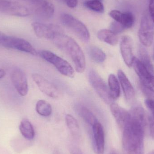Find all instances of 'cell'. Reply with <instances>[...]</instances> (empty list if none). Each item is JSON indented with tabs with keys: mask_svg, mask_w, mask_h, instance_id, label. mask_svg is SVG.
Here are the masks:
<instances>
[{
	"mask_svg": "<svg viewBox=\"0 0 154 154\" xmlns=\"http://www.w3.org/2000/svg\"><path fill=\"white\" fill-rule=\"evenodd\" d=\"M146 125V119L143 116H130L129 123L122 130L124 154H144V137Z\"/></svg>",
	"mask_w": 154,
	"mask_h": 154,
	"instance_id": "1",
	"label": "cell"
},
{
	"mask_svg": "<svg viewBox=\"0 0 154 154\" xmlns=\"http://www.w3.org/2000/svg\"><path fill=\"white\" fill-rule=\"evenodd\" d=\"M52 40L57 47L68 55L77 72L83 73L86 68V60L83 51L76 42L62 32L57 33Z\"/></svg>",
	"mask_w": 154,
	"mask_h": 154,
	"instance_id": "2",
	"label": "cell"
},
{
	"mask_svg": "<svg viewBox=\"0 0 154 154\" xmlns=\"http://www.w3.org/2000/svg\"><path fill=\"white\" fill-rule=\"evenodd\" d=\"M62 24L73 32L81 40L84 42H88L90 35L88 30L84 23L71 14H63L60 16Z\"/></svg>",
	"mask_w": 154,
	"mask_h": 154,
	"instance_id": "3",
	"label": "cell"
},
{
	"mask_svg": "<svg viewBox=\"0 0 154 154\" xmlns=\"http://www.w3.org/2000/svg\"><path fill=\"white\" fill-rule=\"evenodd\" d=\"M41 57L51 65L62 75L69 78H73L75 71L68 62L49 51H42L40 52Z\"/></svg>",
	"mask_w": 154,
	"mask_h": 154,
	"instance_id": "4",
	"label": "cell"
},
{
	"mask_svg": "<svg viewBox=\"0 0 154 154\" xmlns=\"http://www.w3.org/2000/svg\"><path fill=\"white\" fill-rule=\"evenodd\" d=\"M91 85L100 97L107 104L113 103L114 100L110 95L108 86L104 80L94 69H91L88 74Z\"/></svg>",
	"mask_w": 154,
	"mask_h": 154,
	"instance_id": "5",
	"label": "cell"
},
{
	"mask_svg": "<svg viewBox=\"0 0 154 154\" xmlns=\"http://www.w3.org/2000/svg\"><path fill=\"white\" fill-rule=\"evenodd\" d=\"M0 45L4 48L17 50L34 56H36L38 54V52L34 47L26 40L7 36L6 34L0 39Z\"/></svg>",
	"mask_w": 154,
	"mask_h": 154,
	"instance_id": "6",
	"label": "cell"
},
{
	"mask_svg": "<svg viewBox=\"0 0 154 154\" xmlns=\"http://www.w3.org/2000/svg\"><path fill=\"white\" fill-rule=\"evenodd\" d=\"M138 37L141 43L145 47H150L152 44L154 37V24L149 14H143L141 18Z\"/></svg>",
	"mask_w": 154,
	"mask_h": 154,
	"instance_id": "7",
	"label": "cell"
},
{
	"mask_svg": "<svg viewBox=\"0 0 154 154\" xmlns=\"http://www.w3.org/2000/svg\"><path fill=\"white\" fill-rule=\"evenodd\" d=\"M0 11L13 16L24 17L30 14L29 10L23 5L16 2L0 0Z\"/></svg>",
	"mask_w": 154,
	"mask_h": 154,
	"instance_id": "8",
	"label": "cell"
},
{
	"mask_svg": "<svg viewBox=\"0 0 154 154\" xmlns=\"http://www.w3.org/2000/svg\"><path fill=\"white\" fill-rule=\"evenodd\" d=\"M32 26L37 37L52 40L57 33L62 32L59 27L54 24L35 22L32 23Z\"/></svg>",
	"mask_w": 154,
	"mask_h": 154,
	"instance_id": "9",
	"label": "cell"
},
{
	"mask_svg": "<svg viewBox=\"0 0 154 154\" xmlns=\"http://www.w3.org/2000/svg\"><path fill=\"white\" fill-rule=\"evenodd\" d=\"M32 78L40 90L44 94L52 98H58L60 92L57 87L42 76L38 74L32 75Z\"/></svg>",
	"mask_w": 154,
	"mask_h": 154,
	"instance_id": "10",
	"label": "cell"
},
{
	"mask_svg": "<svg viewBox=\"0 0 154 154\" xmlns=\"http://www.w3.org/2000/svg\"><path fill=\"white\" fill-rule=\"evenodd\" d=\"M11 80L17 92L20 96H25L29 91L28 81L24 72L19 69H14L11 75Z\"/></svg>",
	"mask_w": 154,
	"mask_h": 154,
	"instance_id": "11",
	"label": "cell"
},
{
	"mask_svg": "<svg viewBox=\"0 0 154 154\" xmlns=\"http://www.w3.org/2000/svg\"><path fill=\"white\" fill-rule=\"evenodd\" d=\"M92 128L94 151L97 154H104L105 139L103 126L98 122L92 126Z\"/></svg>",
	"mask_w": 154,
	"mask_h": 154,
	"instance_id": "12",
	"label": "cell"
},
{
	"mask_svg": "<svg viewBox=\"0 0 154 154\" xmlns=\"http://www.w3.org/2000/svg\"><path fill=\"white\" fill-rule=\"evenodd\" d=\"M110 109L120 129L123 130L130 121V113L115 103L110 104Z\"/></svg>",
	"mask_w": 154,
	"mask_h": 154,
	"instance_id": "13",
	"label": "cell"
},
{
	"mask_svg": "<svg viewBox=\"0 0 154 154\" xmlns=\"http://www.w3.org/2000/svg\"><path fill=\"white\" fill-rule=\"evenodd\" d=\"M121 55L125 63L128 67L132 66L134 58L133 53V40L128 36H124L120 44Z\"/></svg>",
	"mask_w": 154,
	"mask_h": 154,
	"instance_id": "14",
	"label": "cell"
},
{
	"mask_svg": "<svg viewBox=\"0 0 154 154\" xmlns=\"http://www.w3.org/2000/svg\"><path fill=\"white\" fill-rule=\"evenodd\" d=\"M32 5L37 14L42 19H50L55 12L54 5L48 0H39Z\"/></svg>",
	"mask_w": 154,
	"mask_h": 154,
	"instance_id": "15",
	"label": "cell"
},
{
	"mask_svg": "<svg viewBox=\"0 0 154 154\" xmlns=\"http://www.w3.org/2000/svg\"><path fill=\"white\" fill-rule=\"evenodd\" d=\"M109 15L115 21L123 25L125 29L131 28L134 23V17L129 12H121L118 10H112L109 12Z\"/></svg>",
	"mask_w": 154,
	"mask_h": 154,
	"instance_id": "16",
	"label": "cell"
},
{
	"mask_svg": "<svg viewBox=\"0 0 154 154\" xmlns=\"http://www.w3.org/2000/svg\"><path fill=\"white\" fill-rule=\"evenodd\" d=\"M118 76L125 98L129 102L133 101L135 97V92L132 83L122 70H118Z\"/></svg>",
	"mask_w": 154,
	"mask_h": 154,
	"instance_id": "17",
	"label": "cell"
},
{
	"mask_svg": "<svg viewBox=\"0 0 154 154\" xmlns=\"http://www.w3.org/2000/svg\"><path fill=\"white\" fill-rule=\"evenodd\" d=\"M98 38L111 46H115L118 42V38L116 33L110 30L103 29L98 32Z\"/></svg>",
	"mask_w": 154,
	"mask_h": 154,
	"instance_id": "18",
	"label": "cell"
},
{
	"mask_svg": "<svg viewBox=\"0 0 154 154\" xmlns=\"http://www.w3.org/2000/svg\"><path fill=\"white\" fill-rule=\"evenodd\" d=\"M19 128L22 135L27 140H32L34 138V128L32 124L28 119H23L21 121Z\"/></svg>",
	"mask_w": 154,
	"mask_h": 154,
	"instance_id": "19",
	"label": "cell"
},
{
	"mask_svg": "<svg viewBox=\"0 0 154 154\" xmlns=\"http://www.w3.org/2000/svg\"><path fill=\"white\" fill-rule=\"evenodd\" d=\"M78 112L85 123L91 126L98 122L95 115L88 108L84 106L79 107L78 108Z\"/></svg>",
	"mask_w": 154,
	"mask_h": 154,
	"instance_id": "20",
	"label": "cell"
},
{
	"mask_svg": "<svg viewBox=\"0 0 154 154\" xmlns=\"http://www.w3.org/2000/svg\"><path fill=\"white\" fill-rule=\"evenodd\" d=\"M108 87L110 95L115 100L119 97L120 88L119 82L115 75L110 74L108 78Z\"/></svg>",
	"mask_w": 154,
	"mask_h": 154,
	"instance_id": "21",
	"label": "cell"
},
{
	"mask_svg": "<svg viewBox=\"0 0 154 154\" xmlns=\"http://www.w3.org/2000/svg\"><path fill=\"white\" fill-rule=\"evenodd\" d=\"M88 53L91 58L97 63H103L106 58L105 52L96 46H91L88 49Z\"/></svg>",
	"mask_w": 154,
	"mask_h": 154,
	"instance_id": "22",
	"label": "cell"
},
{
	"mask_svg": "<svg viewBox=\"0 0 154 154\" xmlns=\"http://www.w3.org/2000/svg\"><path fill=\"white\" fill-rule=\"evenodd\" d=\"M145 103L149 111L148 122L150 135L154 140V98L146 99Z\"/></svg>",
	"mask_w": 154,
	"mask_h": 154,
	"instance_id": "23",
	"label": "cell"
},
{
	"mask_svg": "<svg viewBox=\"0 0 154 154\" xmlns=\"http://www.w3.org/2000/svg\"><path fill=\"white\" fill-rule=\"evenodd\" d=\"M139 60L143 64V65L146 67L148 70L152 74L154 73V68L152 64L150 57L148 55V52L143 47H139Z\"/></svg>",
	"mask_w": 154,
	"mask_h": 154,
	"instance_id": "24",
	"label": "cell"
},
{
	"mask_svg": "<svg viewBox=\"0 0 154 154\" xmlns=\"http://www.w3.org/2000/svg\"><path fill=\"white\" fill-rule=\"evenodd\" d=\"M36 110L39 115L42 116H49L52 113V108L50 104L43 100H41L37 102Z\"/></svg>",
	"mask_w": 154,
	"mask_h": 154,
	"instance_id": "25",
	"label": "cell"
},
{
	"mask_svg": "<svg viewBox=\"0 0 154 154\" xmlns=\"http://www.w3.org/2000/svg\"><path fill=\"white\" fill-rule=\"evenodd\" d=\"M66 121L67 125L71 134L75 137L79 135L80 128L78 121L72 115L68 114L66 116Z\"/></svg>",
	"mask_w": 154,
	"mask_h": 154,
	"instance_id": "26",
	"label": "cell"
},
{
	"mask_svg": "<svg viewBox=\"0 0 154 154\" xmlns=\"http://www.w3.org/2000/svg\"><path fill=\"white\" fill-rule=\"evenodd\" d=\"M84 5L88 9L98 13L104 11V7L100 1L97 0H91L85 2Z\"/></svg>",
	"mask_w": 154,
	"mask_h": 154,
	"instance_id": "27",
	"label": "cell"
},
{
	"mask_svg": "<svg viewBox=\"0 0 154 154\" xmlns=\"http://www.w3.org/2000/svg\"><path fill=\"white\" fill-rule=\"evenodd\" d=\"M125 29L123 25L116 21L113 22L110 25V30L116 34L122 32Z\"/></svg>",
	"mask_w": 154,
	"mask_h": 154,
	"instance_id": "28",
	"label": "cell"
},
{
	"mask_svg": "<svg viewBox=\"0 0 154 154\" xmlns=\"http://www.w3.org/2000/svg\"><path fill=\"white\" fill-rule=\"evenodd\" d=\"M66 4L69 7L74 8L76 7L78 4V0H57Z\"/></svg>",
	"mask_w": 154,
	"mask_h": 154,
	"instance_id": "29",
	"label": "cell"
},
{
	"mask_svg": "<svg viewBox=\"0 0 154 154\" xmlns=\"http://www.w3.org/2000/svg\"><path fill=\"white\" fill-rule=\"evenodd\" d=\"M149 9L150 17L154 24V0H149Z\"/></svg>",
	"mask_w": 154,
	"mask_h": 154,
	"instance_id": "30",
	"label": "cell"
},
{
	"mask_svg": "<svg viewBox=\"0 0 154 154\" xmlns=\"http://www.w3.org/2000/svg\"><path fill=\"white\" fill-rule=\"evenodd\" d=\"M71 154H82L80 150L78 148H74L71 152Z\"/></svg>",
	"mask_w": 154,
	"mask_h": 154,
	"instance_id": "31",
	"label": "cell"
},
{
	"mask_svg": "<svg viewBox=\"0 0 154 154\" xmlns=\"http://www.w3.org/2000/svg\"><path fill=\"white\" fill-rule=\"evenodd\" d=\"M6 75L5 71L4 69H0V79H2Z\"/></svg>",
	"mask_w": 154,
	"mask_h": 154,
	"instance_id": "32",
	"label": "cell"
},
{
	"mask_svg": "<svg viewBox=\"0 0 154 154\" xmlns=\"http://www.w3.org/2000/svg\"><path fill=\"white\" fill-rule=\"evenodd\" d=\"M27 1L29 2L32 5L34 4L35 3H36L38 0H27Z\"/></svg>",
	"mask_w": 154,
	"mask_h": 154,
	"instance_id": "33",
	"label": "cell"
},
{
	"mask_svg": "<svg viewBox=\"0 0 154 154\" xmlns=\"http://www.w3.org/2000/svg\"><path fill=\"white\" fill-rule=\"evenodd\" d=\"M109 154H118L115 151H112L111 152L109 153Z\"/></svg>",
	"mask_w": 154,
	"mask_h": 154,
	"instance_id": "34",
	"label": "cell"
},
{
	"mask_svg": "<svg viewBox=\"0 0 154 154\" xmlns=\"http://www.w3.org/2000/svg\"><path fill=\"white\" fill-rule=\"evenodd\" d=\"M4 33L3 32H2L0 31V38H1V37H2V36L3 35H4Z\"/></svg>",
	"mask_w": 154,
	"mask_h": 154,
	"instance_id": "35",
	"label": "cell"
},
{
	"mask_svg": "<svg viewBox=\"0 0 154 154\" xmlns=\"http://www.w3.org/2000/svg\"><path fill=\"white\" fill-rule=\"evenodd\" d=\"M148 154H154V151H152V152H150Z\"/></svg>",
	"mask_w": 154,
	"mask_h": 154,
	"instance_id": "36",
	"label": "cell"
},
{
	"mask_svg": "<svg viewBox=\"0 0 154 154\" xmlns=\"http://www.w3.org/2000/svg\"><path fill=\"white\" fill-rule=\"evenodd\" d=\"M97 1H102V0H97Z\"/></svg>",
	"mask_w": 154,
	"mask_h": 154,
	"instance_id": "37",
	"label": "cell"
},
{
	"mask_svg": "<svg viewBox=\"0 0 154 154\" xmlns=\"http://www.w3.org/2000/svg\"><path fill=\"white\" fill-rule=\"evenodd\" d=\"M153 59H154V56H153Z\"/></svg>",
	"mask_w": 154,
	"mask_h": 154,
	"instance_id": "38",
	"label": "cell"
}]
</instances>
